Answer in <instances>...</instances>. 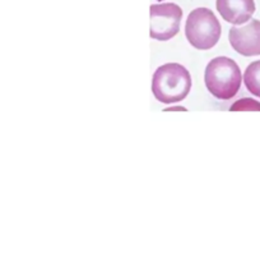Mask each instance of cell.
I'll return each instance as SVG.
<instances>
[{"mask_svg": "<svg viewBox=\"0 0 260 253\" xmlns=\"http://www.w3.org/2000/svg\"><path fill=\"white\" fill-rule=\"evenodd\" d=\"M216 7L222 18L231 24H244L255 12L254 0H217Z\"/></svg>", "mask_w": 260, "mask_h": 253, "instance_id": "cell-6", "label": "cell"}, {"mask_svg": "<svg viewBox=\"0 0 260 253\" xmlns=\"http://www.w3.org/2000/svg\"><path fill=\"white\" fill-rule=\"evenodd\" d=\"M229 40L235 51L244 57L260 55V21L251 19L242 26H234L230 30Z\"/></svg>", "mask_w": 260, "mask_h": 253, "instance_id": "cell-5", "label": "cell"}, {"mask_svg": "<svg viewBox=\"0 0 260 253\" xmlns=\"http://www.w3.org/2000/svg\"><path fill=\"white\" fill-rule=\"evenodd\" d=\"M167 111H170V110H185L184 107H167Z\"/></svg>", "mask_w": 260, "mask_h": 253, "instance_id": "cell-9", "label": "cell"}, {"mask_svg": "<svg viewBox=\"0 0 260 253\" xmlns=\"http://www.w3.org/2000/svg\"><path fill=\"white\" fill-rule=\"evenodd\" d=\"M191 90V76L179 63H167L159 67L152 79V92L158 101L174 104L184 100Z\"/></svg>", "mask_w": 260, "mask_h": 253, "instance_id": "cell-1", "label": "cell"}, {"mask_svg": "<svg viewBox=\"0 0 260 253\" xmlns=\"http://www.w3.org/2000/svg\"><path fill=\"white\" fill-rule=\"evenodd\" d=\"M231 111H246V110H256L260 111V102L256 101L254 99H241L239 101L235 102L231 107H230Z\"/></svg>", "mask_w": 260, "mask_h": 253, "instance_id": "cell-8", "label": "cell"}, {"mask_svg": "<svg viewBox=\"0 0 260 253\" xmlns=\"http://www.w3.org/2000/svg\"><path fill=\"white\" fill-rule=\"evenodd\" d=\"M244 83L250 94L260 97V60L247 66L244 73Z\"/></svg>", "mask_w": 260, "mask_h": 253, "instance_id": "cell-7", "label": "cell"}, {"mask_svg": "<svg viewBox=\"0 0 260 253\" xmlns=\"http://www.w3.org/2000/svg\"><path fill=\"white\" fill-rule=\"evenodd\" d=\"M151 17V37L158 41H167L176 36L180 31L182 9L177 4H153L149 8Z\"/></svg>", "mask_w": 260, "mask_h": 253, "instance_id": "cell-4", "label": "cell"}, {"mask_svg": "<svg viewBox=\"0 0 260 253\" xmlns=\"http://www.w3.org/2000/svg\"><path fill=\"white\" fill-rule=\"evenodd\" d=\"M204 82L212 96L218 100H230L239 92L242 74L235 60L227 57H218L208 63Z\"/></svg>", "mask_w": 260, "mask_h": 253, "instance_id": "cell-2", "label": "cell"}, {"mask_svg": "<svg viewBox=\"0 0 260 253\" xmlns=\"http://www.w3.org/2000/svg\"><path fill=\"white\" fill-rule=\"evenodd\" d=\"M185 35L191 46L199 50L212 49L221 37V24L208 8H197L189 14Z\"/></svg>", "mask_w": 260, "mask_h": 253, "instance_id": "cell-3", "label": "cell"}]
</instances>
